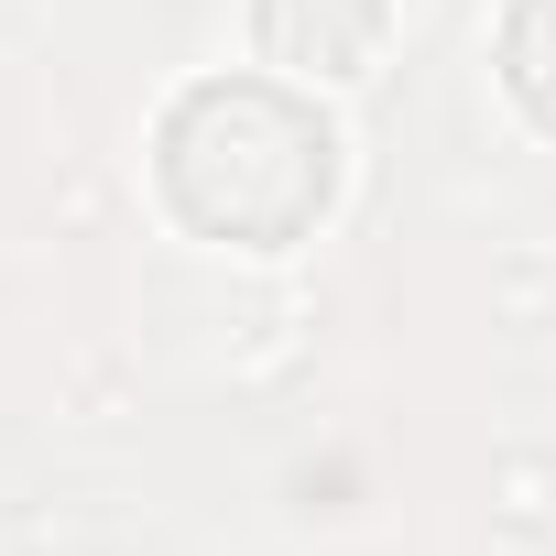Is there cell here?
<instances>
[{
  "label": "cell",
  "instance_id": "cell-1",
  "mask_svg": "<svg viewBox=\"0 0 556 556\" xmlns=\"http://www.w3.org/2000/svg\"><path fill=\"white\" fill-rule=\"evenodd\" d=\"M153 175H164L186 229L240 240V251H285L339 197V131L295 77H251L240 66V77H197L164 110Z\"/></svg>",
  "mask_w": 556,
  "mask_h": 556
},
{
  "label": "cell",
  "instance_id": "cell-2",
  "mask_svg": "<svg viewBox=\"0 0 556 556\" xmlns=\"http://www.w3.org/2000/svg\"><path fill=\"white\" fill-rule=\"evenodd\" d=\"M393 23V0H251V34L273 66H295V77H350Z\"/></svg>",
  "mask_w": 556,
  "mask_h": 556
},
{
  "label": "cell",
  "instance_id": "cell-3",
  "mask_svg": "<svg viewBox=\"0 0 556 556\" xmlns=\"http://www.w3.org/2000/svg\"><path fill=\"white\" fill-rule=\"evenodd\" d=\"M502 88L556 131V0H513L502 12Z\"/></svg>",
  "mask_w": 556,
  "mask_h": 556
}]
</instances>
